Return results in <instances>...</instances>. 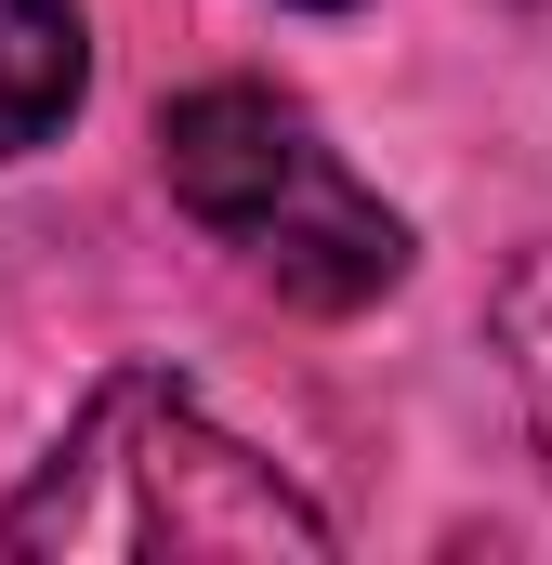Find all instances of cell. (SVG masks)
<instances>
[{"label": "cell", "mask_w": 552, "mask_h": 565, "mask_svg": "<svg viewBox=\"0 0 552 565\" xmlns=\"http://www.w3.org/2000/svg\"><path fill=\"white\" fill-rule=\"evenodd\" d=\"M0 553H329V513L276 487L184 382H106L66 447L0 500Z\"/></svg>", "instance_id": "cell-1"}, {"label": "cell", "mask_w": 552, "mask_h": 565, "mask_svg": "<svg viewBox=\"0 0 552 565\" xmlns=\"http://www.w3.org/2000/svg\"><path fill=\"white\" fill-rule=\"evenodd\" d=\"M158 171L198 211V237H224L237 264L316 316H355L408 277V224L316 145V119L264 79H211L158 119Z\"/></svg>", "instance_id": "cell-2"}, {"label": "cell", "mask_w": 552, "mask_h": 565, "mask_svg": "<svg viewBox=\"0 0 552 565\" xmlns=\"http://www.w3.org/2000/svg\"><path fill=\"white\" fill-rule=\"evenodd\" d=\"M93 79V40H79V0H0V158L66 132Z\"/></svg>", "instance_id": "cell-3"}, {"label": "cell", "mask_w": 552, "mask_h": 565, "mask_svg": "<svg viewBox=\"0 0 552 565\" xmlns=\"http://www.w3.org/2000/svg\"><path fill=\"white\" fill-rule=\"evenodd\" d=\"M500 369H513V408H527V434H540V460H552V250L500 302Z\"/></svg>", "instance_id": "cell-4"}, {"label": "cell", "mask_w": 552, "mask_h": 565, "mask_svg": "<svg viewBox=\"0 0 552 565\" xmlns=\"http://www.w3.org/2000/svg\"><path fill=\"white\" fill-rule=\"evenodd\" d=\"M316 13H329V0H316Z\"/></svg>", "instance_id": "cell-5"}]
</instances>
